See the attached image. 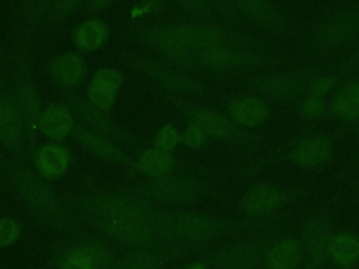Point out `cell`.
<instances>
[{"label":"cell","mask_w":359,"mask_h":269,"mask_svg":"<svg viewBox=\"0 0 359 269\" xmlns=\"http://www.w3.org/2000/svg\"><path fill=\"white\" fill-rule=\"evenodd\" d=\"M177 140H178L177 129L171 125H164L156 136V146H157L156 149L168 153L171 149H174Z\"/></svg>","instance_id":"cell-34"},{"label":"cell","mask_w":359,"mask_h":269,"mask_svg":"<svg viewBox=\"0 0 359 269\" xmlns=\"http://www.w3.org/2000/svg\"><path fill=\"white\" fill-rule=\"evenodd\" d=\"M187 269H206V266L202 262H196V263H192L191 266H188Z\"/></svg>","instance_id":"cell-39"},{"label":"cell","mask_w":359,"mask_h":269,"mask_svg":"<svg viewBox=\"0 0 359 269\" xmlns=\"http://www.w3.org/2000/svg\"><path fill=\"white\" fill-rule=\"evenodd\" d=\"M282 202L279 189L271 185H257L243 198L241 206L250 214H264L276 209Z\"/></svg>","instance_id":"cell-20"},{"label":"cell","mask_w":359,"mask_h":269,"mask_svg":"<svg viewBox=\"0 0 359 269\" xmlns=\"http://www.w3.org/2000/svg\"><path fill=\"white\" fill-rule=\"evenodd\" d=\"M21 227L14 219L6 217L0 220V247H8L20 235Z\"/></svg>","instance_id":"cell-33"},{"label":"cell","mask_w":359,"mask_h":269,"mask_svg":"<svg viewBox=\"0 0 359 269\" xmlns=\"http://www.w3.org/2000/svg\"><path fill=\"white\" fill-rule=\"evenodd\" d=\"M70 102L74 106V109H77V113H80L87 122H90V125L93 127H95L104 133L119 136L118 127L114 125V122L109 118H107L104 113L100 112L101 109H97L95 106L88 105L81 98H76V97L70 98Z\"/></svg>","instance_id":"cell-31"},{"label":"cell","mask_w":359,"mask_h":269,"mask_svg":"<svg viewBox=\"0 0 359 269\" xmlns=\"http://www.w3.org/2000/svg\"><path fill=\"white\" fill-rule=\"evenodd\" d=\"M332 83H334L332 77H328V76L316 77L310 85V91L313 95L323 97V94H325L332 87Z\"/></svg>","instance_id":"cell-37"},{"label":"cell","mask_w":359,"mask_h":269,"mask_svg":"<svg viewBox=\"0 0 359 269\" xmlns=\"http://www.w3.org/2000/svg\"><path fill=\"white\" fill-rule=\"evenodd\" d=\"M324 102L321 97L310 94L302 104H300V112L307 118H316L323 112Z\"/></svg>","instance_id":"cell-35"},{"label":"cell","mask_w":359,"mask_h":269,"mask_svg":"<svg viewBox=\"0 0 359 269\" xmlns=\"http://www.w3.org/2000/svg\"><path fill=\"white\" fill-rule=\"evenodd\" d=\"M112 269H160V263L157 256L150 251L136 249L121 256Z\"/></svg>","instance_id":"cell-32"},{"label":"cell","mask_w":359,"mask_h":269,"mask_svg":"<svg viewBox=\"0 0 359 269\" xmlns=\"http://www.w3.org/2000/svg\"><path fill=\"white\" fill-rule=\"evenodd\" d=\"M314 78L316 77L310 71L304 70L280 71L257 77L254 85L259 92L268 97L292 98L304 92L307 88L310 90Z\"/></svg>","instance_id":"cell-9"},{"label":"cell","mask_w":359,"mask_h":269,"mask_svg":"<svg viewBox=\"0 0 359 269\" xmlns=\"http://www.w3.org/2000/svg\"><path fill=\"white\" fill-rule=\"evenodd\" d=\"M122 76L115 69H100L90 85H88V101L97 109L109 108L114 101L118 88L121 87Z\"/></svg>","instance_id":"cell-14"},{"label":"cell","mask_w":359,"mask_h":269,"mask_svg":"<svg viewBox=\"0 0 359 269\" xmlns=\"http://www.w3.org/2000/svg\"><path fill=\"white\" fill-rule=\"evenodd\" d=\"M303 258L300 242L287 237L271 245L265 254L268 269H294Z\"/></svg>","instance_id":"cell-18"},{"label":"cell","mask_w":359,"mask_h":269,"mask_svg":"<svg viewBox=\"0 0 359 269\" xmlns=\"http://www.w3.org/2000/svg\"><path fill=\"white\" fill-rule=\"evenodd\" d=\"M332 153V143L323 134L302 139L290 151V158L300 165L313 167L323 164Z\"/></svg>","instance_id":"cell-16"},{"label":"cell","mask_w":359,"mask_h":269,"mask_svg":"<svg viewBox=\"0 0 359 269\" xmlns=\"http://www.w3.org/2000/svg\"><path fill=\"white\" fill-rule=\"evenodd\" d=\"M181 6L188 10L189 13H205L209 8V4L206 1H201V0H187V1H181Z\"/></svg>","instance_id":"cell-38"},{"label":"cell","mask_w":359,"mask_h":269,"mask_svg":"<svg viewBox=\"0 0 359 269\" xmlns=\"http://www.w3.org/2000/svg\"><path fill=\"white\" fill-rule=\"evenodd\" d=\"M230 115L241 125L257 126L268 118L269 108L257 97H241L230 105Z\"/></svg>","instance_id":"cell-21"},{"label":"cell","mask_w":359,"mask_h":269,"mask_svg":"<svg viewBox=\"0 0 359 269\" xmlns=\"http://www.w3.org/2000/svg\"><path fill=\"white\" fill-rule=\"evenodd\" d=\"M167 27L178 46L187 53H189V50L199 52L209 48L226 46L229 41V32L215 25L184 22Z\"/></svg>","instance_id":"cell-8"},{"label":"cell","mask_w":359,"mask_h":269,"mask_svg":"<svg viewBox=\"0 0 359 269\" xmlns=\"http://www.w3.org/2000/svg\"><path fill=\"white\" fill-rule=\"evenodd\" d=\"M139 170L150 177H161L172 167V158L167 151L158 149L146 150L139 158Z\"/></svg>","instance_id":"cell-30"},{"label":"cell","mask_w":359,"mask_h":269,"mask_svg":"<svg viewBox=\"0 0 359 269\" xmlns=\"http://www.w3.org/2000/svg\"><path fill=\"white\" fill-rule=\"evenodd\" d=\"M36 165L43 175L59 177L67 170L69 153L60 146L46 144L38 151Z\"/></svg>","instance_id":"cell-24"},{"label":"cell","mask_w":359,"mask_h":269,"mask_svg":"<svg viewBox=\"0 0 359 269\" xmlns=\"http://www.w3.org/2000/svg\"><path fill=\"white\" fill-rule=\"evenodd\" d=\"M94 224L105 234L137 247L154 245L167 241L165 214L156 212L144 219L94 217Z\"/></svg>","instance_id":"cell-2"},{"label":"cell","mask_w":359,"mask_h":269,"mask_svg":"<svg viewBox=\"0 0 359 269\" xmlns=\"http://www.w3.org/2000/svg\"><path fill=\"white\" fill-rule=\"evenodd\" d=\"M268 251L259 238H244L216 249L208 259L210 269H258Z\"/></svg>","instance_id":"cell-5"},{"label":"cell","mask_w":359,"mask_h":269,"mask_svg":"<svg viewBox=\"0 0 359 269\" xmlns=\"http://www.w3.org/2000/svg\"><path fill=\"white\" fill-rule=\"evenodd\" d=\"M203 132L194 123H189L182 134V140L188 147H199L203 142Z\"/></svg>","instance_id":"cell-36"},{"label":"cell","mask_w":359,"mask_h":269,"mask_svg":"<svg viewBox=\"0 0 359 269\" xmlns=\"http://www.w3.org/2000/svg\"><path fill=\"white\" fill-rule=\"evenodd\" d=\"M14 102L22 120H25L28 125H32L38 120L41 115V98L29 76L22 69H20L17 74Z\"/></svg>","instance_id":"cell-17"},{"label":"cell","mask_w":359,"mask_h":269,"mask_svg":"<svg viewBox=\"0 0 359 269\" xmlns=\"http://www.w3.org/2000/svg\"><path fill=\"white\" fill-rule=\"evenodd\" d=\"M10 178L18 193L45 221L55 227H65L66 212L52 189L21 165H10Z\"/></svg>","instance_id":"cell-1"},{"label":"cell","mask_w":359,"mask_h":269,"mask_svg":"<svg viewBox=\"0 0 359 269\" xmlns=\"http://www.w3.org/2000/svg\"><path fill=\"white\" fill-rule=\"evenodd\" d=\"M234 6L248 20L262 25L275 24L280 15L279 7L266 0H241Z\"/></svg>","instance_id":"cell-25"},{"label":"cell","mask_w":359,"mask_h":269,"mask_svg":"<svg viewBox=\"0 0 359 269\" xmlns=\"http://www.w3.org/2000/svg\"><path fill=\"white\" fill-rule=\"evenodd\" d=\"M38 125L45 134L53 139H62L70 133L73 119L66 106L50 105L43 112H41L38 118Z\"/></svg>","instance_id":"cell-22"},{"label":"cell","mask_w":359,"mask_h":269,"mask_svg":"<svg viewBox=\"0 0 359 269\" xmlns=\"http://www.w3.org/2000/svg\"><path fill=\"white\" fill-rule=\"evenodd\" d=\"M181 111L191 123L196 125L209 136L219 139H237L241 134L224 115L213 109L196 105H181Z\"/></svg>","instance_id":"cell-13"},{"label":"cell","mask_w":359,"mask_h":269,"mask_svg":"<svg viewBox=\"0 0 359 269\" xmlns=\"http://www.w3.org/2000/svg\"><path fill=\"white\" fill-rule=\"evenodd\" d=\"M139 195L146 200L167 205H192L202 196L199 182L185 177L158 178L139 188Z\"/></svg>","instance_id":"cell-6"},{"label":"cell","mask_w":359,"mask_h":269,"mask_svg":"<svg viewBox=\"0 0 359 269\" xmlns=\"http://www.w3.org/2000/svg\"><path fill=\"white\" fill-rule=\"evenodd\" d=\"M332 112L346 120L359 118V81H353L341 88L332 99Z\"/></svg>","instance_id":"cell-27"},{"label":"cell","mask_w":359,"mask_h":269,"mask_svg":"<svg viewBox=\"0 0 359 269\" xmlns=\"http://www.w3.org/2000/svg\"><path fill=\"white\" fill-rule=\"evenodd\" d=\"M310 269H321V268H310Z\"/></svg>","instance_id":"cell-40"},{"label":"cell","mask_w":359,"mask_h":269,"mask_svg":"<svg viewBox=\"0 0 359 269\" xmlns=\"http://www.w3.org/2000/svg\"><path fill=\"white\" fill-rule=\"evenodd\" d=\"M140 66L160 85L168 88L170 91L189 95H199L205 92V87L199 80L177 69H172L161 62L146 59L140 62Z\"/></svg>","instance_id":"cell-12"},{"label":"cell","mask_w":359,"mask_h":269,"mask_svg":"<svg viewBox=\"0 0 359 269\" xmlns=\"http://www.w3.org/2000/svg\"><path fill=\"white\" fill-rule=\"evenodd\" d=\"M107 27L101 20H87L74 31V41L81 49H95L107 38Z\"/></svg>","instance_id":"cell-28"},{"label":"cell","mask_w":359,"mask_h":269,"mask_svg":"<svg viewBox=\"0 0 359 269\" xmlns=\"http://www.w3.org/2000/svg\"><path fill=\"white\" fill-rule=\"evenodd\" d=\"M331 238V227L325 219L311 217L304 223L299 242L302 254L311 268H320L325 262Z\"/></svg>","instance_id":"cell-10"},{"label":"cell","mask_w":359,"mask_h":269,"mask_svg":"<svg viewBox=\"0 0 359 269\" xmlns=\"http://www.w3.org/2000/svg\"><path fill=\"white\" fill-rule=\"evenodd\" d=\"M22 134V118L14 102V98L6 92H0V136L10 146L20 142Z\"/></svg>","instance_id":"cell-19"},{"label":"cell","mask_w":359,"mask_h":269,"mask_svg":"<svg viewBox=\"0 0 359 269\" xmlns=\"http://www.w3.org/2000/svg\"><path fill=\"white\" fill-rule=\"evenodd\" d=\"M81 205L93 217L144 219L156 213L146 199L126 193L90 195L81 200Z\"/></svg>","instance_id":"cell-4"},{"label":"cell","mask_w":359,"mask_h":269,"mask_svg":"<svg viewBox=\"0 0 359 269\" xmlns=\"http://www.w3.org/2000/svg\"><path fill=\"white\" fill-rule=\"evenodd\" d=\"M76 137L83 146H86L88 150H91L94 154H97L101 158H105L109 161H126L125 154L116 146H114L105 137L90 132L88 129L79 127L76 130Z\"/></svg>","instance_id":"cell-26"},{"label":"cell","mask_w":359,"mask_h":269,"mask_svg":"<svg viewBox=\"0 0 359 269\" xmlns=\"http://www.w3.org/2000/svg\"><path fill=\"white\" fill-rule=\"evenodd\" d=\"M254 57L255 56L251 53L240 52L233 48L216 46V48H209V49L196 52L195 60L208 69L227 70L233 67L247 66L254 62Z\"/></svg>","instance_id":"cell-15"},{"label":"cell","mask_w":359,"mask_h":269,"mask_svg":"<svg viewBox=\"0 0 359 269\" xmlns=\"http://www.w3.org/2000/svg\"><path fill=\"white\" fill-rule=\"evenodd\" d=\"M328 256L341 268H348L359 259V238L349 233H342L331 238Z\"/></svg>","instance_id":"cell-23"},{"label":"cell","mask_w":359,"mask_h":269,"mask_svg":"<svg viewBox=\"0 0 359 269\" xmlns=\"http://www.w3.org/2000/svg\"><path fill=\"white\" fill-rule=\"evenodd\" d=\"M227 221L202 213L181 212L165 214L167 240L185 245H202L217 238L226 228Z\"/></svg>","instance_id":"cell-3"},{"label":"cell","mask_w":359,"mask_h":269,"mask_svg":"<svg viewBox=\"0 0 359 269\" xmlns=\"http://www.w3.org/2000/svg\"><path fill=\"white\" fill-rule=\"evenodd\" d=\"M53 70L59 81L65 84H74L83 76L84 64L77 53L67 52L56 59Z\"/></svg>","instance_id":"cell-29"},{"label":"cell","mask_w":359,"mask_h":269,"mask_svg":"<svg viewBox=\"0 0 359 269\" xmlns=\"http://www.w3.org/2000/svg\"><path fill=\"white\" fill-rule=\"evenodd\" d=\"M359 32V10H341L318 24L314 31V41L320 46L339 45Z\"/></svg>","instance_id":"cell-11"},{"label":"cell","mask_w":359,"mask_h":269,"mask_svg":"<svg viewBox=\"0 0 359 269\" xmlns=\"http://www.w3.org/2000/svg\"><path fill=\"white\" fill-rule=\"evenodd\" d=\"M57 262L60 269H112L114 255L100 240L86 238L65 248Z\"/></svg>","instance_id":"cell-7"}]
</instances>
